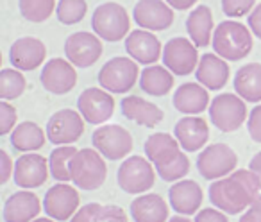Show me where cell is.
<instances>
[{"instance_id":"obj_1","label":"cell","mask_w":261,"mask_h":222,"mask_svg":"<svg viewBox=\"0 0 261 222\" xmlns=\"http://www.w3.org/2000/svg\"><path fill=\"white\" fill-rule=\"evenodd\" d=\"M259 178L250 168H240L211 183L207 195L215 208L227 215H238L254 203V199L259 195Z\"/></svg>"},{"instance_id":"obj_2","label":"cell","mask_w":261,"mask_h":222,"mask_svg":"<svg viewBox=\"0 0 261 222\" xmlns=\"http://www.w3.org/2000/svg\"><path fill=\"white\" fill-rule=\"evenodd\" d=\"M145 156L163 181H181L190 172V160L177 138L168 133H154L145 140Z\"/></svg>"},{"instance_id":"obj_3","label":"cell","mask_w":261,"mask_h":222,"mask_svg":"<svg viewBox=\"0 0 261 222\" xmlns=\"http://www.w3.org/2000/svg\"><path fill=\"white\" fill-rule=\"evenodd\" d=\"M211 45L215 54L225 61H240L252 51V33L249 26H243L236 20H224L215 27Z\"/></svg>"},{"instance_id":"obj_4","label":"cell","mask_w":261,"mask_h":222,"mask_svg":"<svg viewBox=\"0 0 261 222\" xmlns=\"http://www.w3.org/2000/svg\"><path fill=\"white\" fill-rule=\"evenodd\" d=\"M70 176L77 188L86 192L98 190L108 178L104 156L97 149H90V147L79 149L70 161Z\"/></svg>"},{"instance_id":"obj_5","label":"cell","mask_w":261,"mask_h":222,"mask_svg":"<svg viewBox=\"0 0 261 222\" xmlns=\"http://www.w3.org/2000/svg\"><path fill=\"white\" fill-rule=\"evenodd\" d=\"M91 29L104 41L125 40L130 33L129 13L118 2H104L93 11L91 16Z\"/></svg>"},{"instance_id":"obj_6","label":"cell","mask_w":261,"mask_h":222,"mask_svg":"<svg viewBox=\"0 0 261 222\" xmlns=\"http://www.w3.org/2000/svg\"><path fill=\"white\" fill-rule=\"evenodd\" d=\"M138 63L129 56H116L109 59L98 72V84L109 93L123 95L136 84L140 79Z\"/></svg>"},{"instance_id":"obj_7","label":"cell","mask_w":261,"mask_h":222,"mask_svg":"<svg viewBox=\"0 0 261 222\" xmlns=\"http://www.w3.org/2000/svg\"><path fill=\"white\" fill-rule=\"evenodd\" d=\"M210 120L218 131L232 133L243 126V122L249 118L245 101L240 95L234 93H220L211 101Z\"/></svg>"},{"instance_id":"obj_8","label":"cell","mask_w":261,"mask_h":222,"mask_svg":"<svg viewBox=\"0 0 261 222\" xmlns=\"http://www.w3.org/2000/svg\"><path fill=\"white\" fill-rule=\"evenodd\" d=\"M118 186L129 195H140L150 190L156 183V168L147 158L129 156L122 161L116 174Z\"/></svg>"},{"instance_id":"obj_9","label":"cell","mask_w":261,"mask_h":222,"mask_svg":"<svg viewBox=\"0 0 261 222\" xmlns=\"http://www.w3.org/2000/svg\"><path fill=\"white\" fill-rule=\"evenodd\" d=\"M238 165V156L227 143H211L197 158V170L207 181H217L232 174Z\"/></svg>"},{"instance_id":"obj_10","label":"cell","mask_w":261,"mask_h":222,"mask_svg":"<svg viewBox=\"0 0 261 222\" xmlns=\"http://www.w3.org/2000/svg\"><path fill=\"white\" fill-rule=\"evenodd\" d=\"M93 149H97L106 160H123L133 151V136L118 124H104L91 135Z\"/></svg>"},{"instance_id":"obj_11","label":"cell","mask_w":261,"mask_h":222,"mask_svg":"<svg viewBox=\"0 0 261 222\" xmlns=\"http://www.w3.org/2000/svg\"><path fill=\"white\" fill-rule=\"evenodd\" d=\"M197 45L190 38H172L163 45V65L170 70L174 76L185 77L195 72L199 66V52Z\"/></svg>"},{"instance_id":"obj_12","label":"cell","mask_w":261,"mask_h":222,"mask_svg":"<svg viewBox=\"0 0 261 222\" xmlns=\"http://www.w3.org/2000/svg\"><path fill=\"white\" fill-rule=\"evenodd\" d=\"M84 118L75 109H59L47 122V138L56 147L73 145L84 133Z\"/></svg>"},{"instance_id":"obj_13","label":"cell","mask_w":261,"mask_h":222,"mask_svg":"<svg viewBox=\"0 0 261 222\" xmlns=\"http://www.w3.org/2000/svg\"><path fill=\"white\" fill-rule=\"evenodd\" d=\"M77 111L88 124L100 126L111 118L115 111V98L104 88H86L77 98Z\"/></svg>"},{"instance_id":"obj_14","label":"cell","mask_w":261,"mask_h":222,"mask_svg":"<svg viewBox=\"0 0 261 222\" xmlns=\"http://www.w3.org/2000/svg\"><path fill=\"white\" fill-rule=\"evenodd\" d=\"M65 56L77 68H90L100 59L102 41L95 33L79 31L66 38Z\"/></svg>"},{"instance_id":"obj_15","label":"cell","mask_w":261,"mask_h":222,"mask_svg":"<svg viewBox=\"0 0 261 222\" xmlns=\"http://www.w3.org/2000/svg\"><path fill=\"white\" fill-rule=\"evenodd\" d=\"M79 192L68 183H56L47 190L43 197V210L50 218L66 222L79 210Z\"/></svg>"},{"instance_id":"obj_16","label":"cell","mask_w":261,"mask_h":222,"mask_svg":"<svg viewBox=\"0 0 261 222\" xmlns=\"http://www.w3.org/2000/svg\"><path fill=\"white\" fill-rule=\"evenodd\" d=\"M133 18L140 29L158 33L167 31L174 23V8L167 4V0H138L133 9Z\"/></svg>"},{"instance_id":"obj_17","label":"cell","mask_w":261,"mask_h":222,"mask_svg":"<svg viewBox=\"0 0 261 222\" xmlns=\"http://www.w3.org/2000/svg\"><path fill=\"white\" fill-rule=\"evenodd\" d=\"M41 86L54 95H66L77 84L75 66L63 58H52L43 65L41 70Z\"/></svg>"},{"instance_id":"obj_18","label":"cell","mask_w":261,"mask_h":222,"mask_svg":"<svg viewBox=\"0 0 261 222\" xmlns=\"http://www.w3.org/2000/svg\"><path fill=\"white\" fill-rule=\"evenodd\" d=\"M125 51L138 65H156L163 56V45L154 33L145 29L130 31L125 38Z\"/></svg>"},{"instance_id":"obj_19","label":"cell","mask_w":261,"mask_h":222,"mask_svg":"<svg viewBox=\"0 0 261 222\" xmlns=\"http://www.w3.org/2000/svg\"><path fill=\"white\" fill-rule=\"evenodd\" d=\"M48 160H45L38 153H23L15 161V172L13 178L15 183L23 190H33L41 186L48 178Z\"/></svg>"},{"instance_id":"obj_20","label":"cell","mask_w":261,"mask_h":222,"mask_svg":"<svg viewBox=\"0 0 261 222\" xmlns=\"http://www.w3.org/2000/svg\"><path fill=\"white\" fill-rule=\"evenodd\" d=\"M47 58V47L41 40L34 36H23L13 41L9 48V61L15 68L22 72H33L43 65Z\"/></svg>"},{"instance_id":"obj_21","label":"cell","mask_w":261,"mask_h":222,"mask_svg":"<svg viewBox=\"0 0 261 222\" xmlns=\"http://www.w3.org/2000/svg\"><path fill=\"white\" fill-rule=\"evenodd\" d=\"M168 201L174 211L179 215H197L200 210V204L204 201L202 188L197 181L192 179H181L175 181L168 190Z\"/></svg>"},{"instance_id":"obj_22","label":"cell","mask_w":261,"mask_h":222,"mask_svg":"<svg viewBox=\"0 0 261 222\" xmlns=\"http://www.w3.org/2000/svg\"><path fill=\"white\" fill-rule=\"evenodd\" d=\"M174 136L181 143L182 151L197 153L207 143L210 128H207V122L204 118L197 117V115H185L174 126Z\"/></svg>"},{"instance_id":"obj_23","label":"cell","mask_w":261,"mask_h":222,"mask_svg":"<svg viewBox=\"0 0 261 222\" xmlns=\"http://www.w3.org/2000/svg\"><path fill=\"white\" fill-rule=\"evenodd\" d=\"M41 211V201L31 190H20L6 199L2 217L6 222H33Z\"/></svg>"},{"instance_id":"obj_24","label":"cell","mask_w":261,"mask_h":222,"mask_svg":"<svg viewBox=\"0 0 261 222\" xmlns=\"http://www.w3.org/2000/svg\"><path fill=\"white\" fill-rule=\"evenodd\" d=\"M120 109H122V115L127 120L143 126V128H156L158 124H161L165 117L163 109L158 108L154 102L138 97V95L123 97L122 102H120Z\"/></svg>"},{"instance_id":"obj_25","label":"cell","mask_w":261,"mask_h":222,"mask_svg":"<svg viewBox=\"0 0 261 222\" xmlns=\"http://www.w3.org/2000/svg\"><path fill=\"white\" fill-rule=\"evenodd\" d=\"M229 65L224 58L213 52H206L200 56L199 66L195 70V77L207 90H222L229 81Z\"/></svg>"},{"instance_id":"obj_26","label":"cell","mask_w":261,"mask_h":222,"mask_svg":"<svg viewBox=\"0 0 261 222\" xmlns=\"http://www.w3.org/2000/svg\"><path fill=\"white\" fill-rule=\"evenodd\" d=\"M174 108L182 115H199L210 108V93L207 88L200 83H185L174 93Z\"/></svg>"},{"instance_id":"obj_27","label":"cell","mask_w":261,"mask_h":222,"mask_svg":"<svg viewBox=\"0 0 261 222\" xmlns=\"http://www.w3.org/2000/svg\"><path fill=\"white\" fill-rule=\"evenodd\" d=\"M130 217L135 222H168V206L160 193H143L130 203Z\"/></svg>"},{"instance_id":"obj_28","label":"cell","mask_w":261,"mask_h":222,"mask_svg":"<svg viewBox=\"0 0 261 222\" xmlns=\"http://www.w3.org/2000/svg\"><path fill=\"white\" fill-rule=\"evenodd\" d=\"M213 13L204 4L192 9L186 18V31L190 40L200 48L207 47L213 41Z\"/></svg>"},{"instance_id":"obj_29","label":"cell","mask_w":261,"mask_h":222,"mask_svg":"<svg viewBox=\"0 0 261 222\" xmlns=\"http://www.w3.org/2000/svg\"><path fill=\"white\" fill-rule=\"evenodd\" d=\"M234 91L245 102H261V63H247L234 73Z\"/></svg>"},{"instance_id":"obj_30","label":"cell","mask_w":261,"mask_h":222,"mask_svg":"<svg viewBox=\"0 0 261 222\" xmlns=\"http://www.w3.org/2000/svg\"><path fill=\"white\" fill-rule=\"evenodd\" d=\"M172 86H174V73L165 65H149L140 73V88L147 95L165 97V95L170 93Z\"/></svg>"},{"instance_id":"obj_31","label":"cell","mask_w":261,"mask_h":222,"mask_svg":"<svg viewBox=\"0 0 261 222\" xmlns=\"http://www.w3.org/2000/svg\"><path fill=\"white\" fill-rule=\"evenodd\" d=\"M47 133L36 122H22L9 135V142L20 153H36L47 142Z\"/></svg>"},{"instance_id":"obj_32","label":"cell","mask_w":261,"mask_h":222,"mask_svg":"<svg viewBox=\"0 0 261 222\" xmlns=\"http://www.w3.org/2000/svg\"><path fill=\"white\" fill-rule=\"evenodd\" d=\"M70 222H127V215L115 204L88 203L77 210Z\"/></svg>"},{"instance_id":"obj_33","label":"cell","mask_w":261,"mask_h":222,"mask_svg":"<svg viewBox=\"0 0 261 222\" xmlns=\"http://www.w3.org/2000/svg\"><path fill=\"white\" fill-rule=\"evenodd\" d=\"M75 149L73 145H59L48 156V168H50V176L58 183H68L72 181L70 176V161L75 156Z\"/></svg>"},{"instance_id":"obj_34","label":"cell","mask_w":261,"mask_h":222,"mask_svg":"<svg viewBox=\"0 0 261 222\" xmlns=\"http://www.w3.org/2000/svg\"><path fill=\"white\" fill-rule=\"evenodd\" d=\"M25 77L18 68L0 70V98L2 101H15L25 91Z\"/></svg>"},{"instance_id":"obj_35","label":"cell","mask_w":261,"mask_h":222,"mask_svg":"<svg viewBox=\"0 0 261 222\" xmlns=\"http://www.w3.org/2000/svg\"><path fill=\"white\" fill-rule=\"evenodd\" d=\"M56 0H18L20 15L31 23H41L56 11Z\"/></svg>"},{"instance_id":"obj_36","label":"cell","mask_w":261,"mask_h":222,"mask_svg":"<svg viewBox=\"0 0 261 222\" xmlns=\"http://www.w3.org/2000/svg\"><path fill=\"white\" fill-rule=\"evenodd\" d=\"M86 0H59L56 8V16L63 26H75L86 16Z\"/></svg>"},{"instance_id":"obj_37","label":"cell","mask_w":261,"mask_h":222,"mask_svg":"<svg viewBox=\"0 0 261 222\" xmlns=\"http://www.w3.org/2000/svg\"><path fill=\"white\" fill-rule=\"evenodd\" d=\"M256 8V0H222V11L227 18L249 16Z\"/></svg>"},{"instance_id":"obj_38","label":"cell","mask_w":261,"mask_h":222,"mask_svg":"<svg viewBox=\"0 0 261 222\" xmlns=\"http://www.w3.org/2000/svg\"><path fill=\"white\" fill-rule=\"evenodd\" d=\"M18 113L16 109L9 104V101H0V135H11V131L16 128Z\"/></svg>"},{"instance_id":"obj_39","label":"cell","mask_w":261,"mask_h":222,"mask_svg":"<svg viewBox=\"0 0 261 222\" xmlns=\"http://www.w3.org/2000/svg\"><path fill=\"white\" fill-rule=\"evenodd\" d=\"M247 131L254 142L261 143V104L250 109L249 118H247Z\"/></svg>"},{"instance_id":"obj_40","label":"cell","mask_w":261,"mask_h":222,"mask_svg":"<svg viewBox=\"0 0 261 222\" xmlns=\"http://www.w3.org/2000/svg\"><path fill=\"white\" fill-rule=\"evenodd\" d=\"M193 222H229L227 213H224L218 208H204L195 215Z\"/></svg>"},{"instance_id":"obj_41","label":"cell","mask_w":261,"mask_h":222,"mask_svg":"<svg viewBox=\"0 0 261 222\" xmlns=\"http://www.w3.org/2000/svg\"><path fill=\"white\" fill-rule=\"evenodd\" d=\"M15 172V163L4 149L0 151V185H6Z\"/></svg>"},{"instance_id":"obj_42","label":"cell","mask_w":261,"mask_h":222,"mask_svg":"<svg viewBox=\"0 0 261 222\" xmlns=\"http://www.w3.org/2000/svg\"><path fill=\"white\" fill-rule=\"evenodd\" d=\"M247 26H249L250 33H252L257 40H261V4H256L252 13L247 16Z\"/></svg>"},{"instance_id":"obj_43","label":"cell","mask_w":261,"mask_h":222,"mask_svg":"<svg viewBox=\"0 0 261 222\" xmlns=\"http://www.w3.org/2000/svg\"><path fill=\"white\" fill-rule=\"evenodd\" d=\"M242 218H247L250 222H261V193L254 199V203L243 211Z\"/></svg>"},{"instance_id":"obj_44","label":"cell","mask_w":261,"mask_h":222,"mask_svg":"<svg viewBox=\"0 0 261 222\" xmlns=\"http://www.w3.org/2000/svg\"><path fill=\"white\" fill-rule=\"evenodd\" d=\"M167 4L170 8L177 9V11H186V9H192L197 4V0H167Z\"/></svg>"},{"instance_id":"obj_45","label":"cell","mask_w":261,"mask_h":222,"mask_svg":"<svg viewBox=\"0 0 261 222\" xmlns=\"http://www.w3.org/2000/svg\"><path fill=\"white\" fill-rule=\"evenodd\" d=\"M249 168L254 172V174L259 178V183H261V153H257V154H254L252 158H250V161H249Z\"/></svg>"},{"instance_id":"obj_46","label":"cell","mask_w":261,"mask_h":222,"mask_svg":"<svg viewBox=\"0 0 261 222\" xmlns=\"http://www.w3.org/2000/svg\"><path fill=\"white\" fill-rule=\"evenodd\" d=\"M168 222H192L186 215H175V217L168 218Z\"/></svg>"},{"instance_id":"obj_47","label":"cell","mask_w":261,"mask_h":222,"mask_svg":"<svg viewBox=\"0 0 261 222\" xmlns=\"http://www.w3.org/2000/svg\"><path fill=\"white\" fill-rule=\"evenodd\" d=\"M33 222H58V220H54V218H45V217H38V218H34Z\"/></svg>"},{"instance_id":"obj_48","label":"cell","mask_w":261,"mask_h":222,"mask_svg":"<svg viewBox=\"0 0 261 222\" xmlns=\"http://www.w3.org/2000/svg\"><path fill=\"white\" fill-rule=\"evenodd\" d=\"M240 222H250V220H247V218H240Z\"/></svg>"}]
</instances>
